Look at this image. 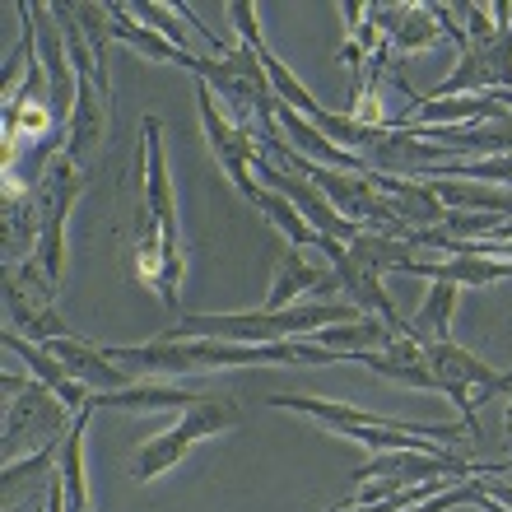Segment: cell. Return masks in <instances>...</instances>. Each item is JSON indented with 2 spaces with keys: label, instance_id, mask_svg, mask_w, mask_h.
Listing matches in <instances>:
<instances>
[{
  "label": "cell",
  "instance_id": "1",
  "mask_svg": "<svg viewBox=\"0 0 512 512\" xmlns=\"http://www.w3.org/2000/svg\"><path fill=\"white\" fill-rule=\"evenodd\" d=\"M108 359L135 364V378H182L210 368H247V364H354V354L322 350L317 340H280V345H238V340H149V345H108Z\"/></svg>",
  "mask_w": 512,
  "mask_h": 512
},
{
  "label": "cell",
  "instance_id": "2",
  "mask_svg": "<svg viewBox=\"0 0 512 512\" xmlns=\"http://www.w3.org/2000/svg\"><path fill=\"white\" fill-rule=\"evenodd\" d=\"M364 312L354 308L350 298H303L294 308L284 312H224V317H205V312H187L177 317V326H168L163 336L168 340H238V345H280V340H303V336H317L326 326H340V322H354Z\"/></svg>",
  "mask_w": 512,
  "mask_h": 512
},
{
  "label": "cell",
  "instance_id": "3",
  "mask_svg": "<svg viewBox=\"0 0 512 512\" xmlns=\"http://www.w3.org/2000/svg\"><path fill=\"white\" fill-rule=\"evenodd\" d=\"M191 75L215 89V98L229 108L233 126H247V131H270V126H275L280 98L270 89V75H266V66H261V52H256V47L233 42V52L219 56V61L196 56Z\"/></svg>",
  "mask_w": 512,
  "mask_h": 512
},
{
  "label": "cell",
  "instance_id": "4",
  "mask_svg": "<svg viewBox=\"0 0 512 512\" xmlns=\"http://www.w3.org/2000/svg\"><path fill=\"white\" fill-rule=\"evenodd\" d=\"M238 424H243V405H238V401H229V396H201L191 410H182V419H177L173 429H163V433H154V438H145V447H140V452H135V461H131L135 485L159 480V475L173 471L177 461L187 457L201 438H215V433L238 429Z\"/></svg>",
  "mask_w": 512,
  "mask_h": 512
},
{
  "label": "cell",
  "instance_id": "5",
  "mask_svg": "<svg viewBox=\"0 0 512 512\" xmlns=\"http://www.w3.org/2000/svg\"><path fill=\"white\" fill-rule=\"evenodd\" d=\"M424 359H429V373H433V382H438V391H443L447 401L457 405L461 419H466L475 433H480V419H475V410H480L489 396L512 391L508 373L489 368L480 354L461 350V345H452V340H429V345H424Z\"/></svg>",
  "mask_w": 512,
  "mask_h": 512
},
{
  "label": "cell",
  "instance_id": "6",
  "mask_svg": "<svg viewBox=\"0 0 512 512\" xmlns=\"http://www.w3.org/2000/svg\"><path fill=\"white\" fill-rule=\"evenodd\" d=\"M80 196H84V168L61 154L38 187L42 233H38V252H33V261H38L42 275L52 280L56 294H61V284H66V229H70V215H75V201H80Z\"/></svg>",
  "mask_w": 512,
  "mask_h": 512
},
{
  "label": "cell",
  "instance_id": "7",
  "mask_svg": "<svg viewBox=\"0 0 512 512\" xmlns=\"http://www.w3.org/2000/svg\"><path fill=\"white\" fill-rule=\"evenodd\" d=\"M196 112H201V131H205V140H210V154H215V163L229 173L233 191H238L243 201L256 205V196H261V182L252 177V163L261 159V140H256V131L233 126L229 112L215 103V89L201 84V80H196Z\"/></svg>",
  "mask_w": 512,
  "mask_h": 512
},
{
  "label": "cell",
  "instance_id": "8",
  "mask_svg": "<svg viewBox=\"0 0 512 512\" xmlns=\"http://www.w3.org/2000/svg\"><path fill=\"white\" fill-rule=\"evenodd\" d=\"M5 312H10V326L33 345H47V340L70 336L66 317L56 312V289L52 280L42 275V266L28 256L24 266L5 270Z\"/></svg>",
  "mask_w": 512,
  "mask_h": 512
},
{
  "label": "cell",
  "instance_id": "9",
  "mask_svg": "<svg viewBox=\"0 0 512 512\" xmlns=\"http://www.w3.org/2000/svg\"><path fill=\"white\" fill-rule=\"evenodd\" d=\"M373 19L387 33L391 52H429L443 38H452L457 47H471L452 5H373Z\"/></svg>",
  "mask_w": 512,
  "mask_h": 512
},
{
  "label": "cell",
  "instance_id": "10",
  "mask_svg": "<svg viewBox=\"0 0 512 512\" xmlns=\"http://www.w3.org/2000/svg\"><path fill=\"white\" fill-rule=\"evenodd\" d=\"M252 173L261 177V187L289 196V201L303 210V219H308L317 233L336 238V243H354V238H359V224H350V219L340 215L336 205H331L322 191H317V182H308L303 173H294V168H280V163L270 159V154H261V159L252 163Z\"/></svg>",
  "mask_w": 512,
  "mask_h": 512
},
{
  "label": "cell",
  "instance_id": "11",
  "mask_svg": "<svg viewBox=\"0 0 512 512\" xmlns=\"http://www.w3.org/2000/svg\"><path fill=\"white\" fill-rule=\"evenodd\" d=\"M28 433V443H52V438H66V401L52 396V391L33 382L24 396L5 401V461H14V447Z\"/></svg>",
  "mask_w": 512,
  "mask_h": 512
},
{
  "label": "cell",
  "instance_id": "12",
  "mask_svg": "<svg viewBox=\"0 0 512 512\" xmlns=\"http://www.w3.org/2000/svg\"><path fill=\"white\" fill-rule=\"evenodd\" d=\"M0 247H5V270L24 266L28 256L38 252V233H42V210H38V191L0 182Z\"/></svg>",
  "mask_w": 512,
  "mask_h": 512
},
{
  "label": "cell",
  "instance_id": "13",
  "mask_svg": "<svg viewBox=\"0 0 512 512\" xmlns=\"http://www.w3.org/2000/svg\"><path fill=\"white\" fill-rule=\"evenodd\" d=\"M401 275L457 284V289H485V284L512 280V261H499V256H475V252H452V256H438V261L410 256V261L401 266Z\"/></svg>",
  "mask_w": 512,
  "mask_h": 512
},
{
  "label": "cell",
  "instance_id": "14",
  "mask_svg": "<svg viewBox=\"0 0 512 512\" xmlns=\"http://www.w3.org/2000/svg\"><path fill=\"white\" fill-rule=\"evenodd\" d=\"M47 350L66 364V373L75 382H84L89 391H122V387H135V373H126V368H117L108 359V350L103 345H94V340H80V336H61V340H47Z\"/></svg>",
  "mask_w": 512,
  "mask_h": 512
},
{
  "label": "cell",
  "instance_id": "15",
  "mask_svg": "<svg viewBox=\"0 0 512 512\" xmlns=\"http://www.w3.org/2000/svg\"><path fill=\"white\" fill-rule=\"evenodd\" d=\"M5 350L19 354V359L28 364V378H38L42 387L52 391V396H61V401H66V410H84V405L94 401V391L84 387V382L70 378L66 364H61L47 345H33V340H24L19 331H5Z\"/></svg>",
  "mask_w": 512,
  "mask_h": 512
},
{
  "label": "cell",
  "instance_id": "16",
  "mask_svg": "<svg viewBox=\"0 0 512 512\" xmlns=\"http://www.w3.org/2000/svg\"><path fill=\"white\" fill-rule=\"evenodd\" d=\"M354 364L373 368L378 378L401 382V387H410V391H438V382H433V373H429V359H424V345L410 336H396L391 345H382V350L354 354Z\"/></svg>",
  "mask_w": 512,
  "mask_h": 512
},
{
  "label": "cell",
  "instance_id": "17",
  "mask_svg": "<svg viewBox=\"0 0 512 512\" xmlns=\"http://www.w3.org/2000/svg\"><path fill=\"white\" fill-rule=\"evenodd\" d=\"M415 182H424L443 201V210L512 219V187H499V182H461V177H415Z\"/></svg>",
  "mask_w": 512,
  "mask_h": 512
},
{
  "label": "cell",
  "instance_id": "18",
  "mask_svg": "<svg viewBox=\"0 0 512 512\" xmlns=\"http://www.w3.org/2000/svg\"><path fill=\"white\" fill-rule=\"evenodd\" d=\"M196 401H201V391L177 387V382L163 378H140L135 387L122 391H94L98 410H191Z\"/></svg>",
  "mask_w": 512,
  "mask_h": 512
},
{
  "label": "cell",
  "instance_id": "19",
  "mask_svg": "<svg viewBox=\"0 0 512 512\" xmlns=\"http://www.w3.org/2000/svg\"><path fill=\"white\" fill-rule=\"evenodd\" d=\"M108 14H112V38L122 42V47H131V52H140L145 61H163V66H182V70L196 66V52H182V47H173L163 33L140 24L122 0H108Z\"/></svg>",
  "mask_w": 512,
  "mask_h": 512
},
{
  "label": "cell",
  "instance_id": "20",
  "mask_svg": "<svg viewBox=\"0 0 512 512\" xmlns=\"http://www.w3.org/2000/svg\"><path fill=\"white\" fill-rule=\"evenodd\" d=\"M94 410H98L94 401L84 405V410H75V419H70V429H66V443H61L56 475L66 485V512H94V503H89V475H84V433H89Z\"/></svg>",
  "mask_w": 512,
  "mask_h": 512
},
{
  "label": "cell",
  "instance_id": "21",
  "mask_svg": "<svg viewBox=\"0 0 512 512\" xmlns=\"http://www.w3.org/2000/svg\"><path fill=\"white\" fill-rule=\"evenodd\" d=\"M61 443L66 438H52V443H42V447H33L28 457H14V461H5V471H0V499H5V512L19 503V489H33L42 480H52L56 475V466H61Z\"/></svg>",
  "mask_w": 512,
  "mask_h": 512
},
{
  "label": "cell",
  "instance_id": "22",
  "mask_svg": "<svg viewBox=\"0 0 512 512\" xmlns=\"http://www.w3.org/2000/svg\"><path fill=\"white\" fill-rule=\"evenodd\" d=\"M457 298H461L457 284L429 280L419 312L405 322V336L419 340V345H429V340H452V312H457Z\"/></svg>",
  "mask_w": 512,
  "mask_h": 512
},
{
  "label": "cell",
  "instance_id": "23",
  "mask_svg": "<svg viewBox=\"0 0 512 512\" xmlns=\"http://www.w3.org/2000/svg\"><path fill=\"white\" fill-rule=\"evenodd\" d=\"M317 340L322 350H336V354H364V350H382V345H391L396 340V331H391L382 317H354V322H340V326H326V331H317Z\"/></svg>",
  "mask_w": 512,
  "mask_h": 512
},
{
  "label": "cell",
  "instance_id": "24",
  "mask_svg": "<svg viewBox=\"0 0 512 512\" xmlns=\"http://www.w3.org/2000/svg\"><path fill=\"white\" fill-rule=\"evenodd\" d=\"M256 210L275 224V229L289 238V247H303V252H322L326 247V233H317L303 219V210H298L289 196H280V191H270V187H261V196H256Z\"/></svg>",
  "mask_w": 512,
  "mask_h": 512
},
{
  "label": "cell",
  "instance_id": "25",
  "mask_svg": "<svg viewBox=\"0 0 512 512\" xmlns=\"http://www.w3.org/2000/svg\"><path fill=\"white\" fill-rule=\"evenodd\" d=\"M350 247V256L359 261L364 270H373V275H382V270H401L405 261H410V252L415 247L401 243V238H391V233H378V229H359V238Z\"/></svg>",
  "mask_w": 512,
  "mask_h": 512
},
{
  "label": "cell",
  "instance_id": "26",
  "mask_svg": "<svg viewBox=\"0 0 512 512\" xmlns=\"http://www.w3.org/2000/svg\"><path fill=\"white\" fill-rule=\"evenodd\" d=\"M70 24L84 33V42L94 47V56L103 61V66H112V14H108V0L103 5H94V0H75V5H66Z\"/></svg>",
  "mask_w": 512,
  "mask_h": 512
},
{
  "label": "cell",
  "instance_id": "27",
  "mask_svg": "<svg viewBox=\"0 0 512 512\" xmlns=\"http://www.w3.org/2000/svg\"><path fill=\"white\" fill-rule=\"evenodd\" d=\"M126 10H131L140 24L154 28V33H163V38L173 42V47H182V52H187V33H182V24H177L182 14H177L173 5H159V0H140V5H126Z\"/></svg>",
  "mask_w": 512,
  "mask_h": 512
},
{
  "label": "cell",
  "instance_id": "28",
  "mask_svg": "<svg viewBox=\"0 0 512 512\" xmlns=\"http://www.w3.org/2000/svg\"><path fill=\"white\" fill-rule=\"evenodd\" d=\"M229 19L238 24V42H247V47H266V38H261V10L256 5H247V0H233L229 5Z\"/></svg>",
  "mask_w": 512,
  "mask_h": 512
},
{
  "label": "cell",
  "instance_id": "29",
  "mask_svg": "<svg viewBox=\"0 0 512 512\" xmlns=\"http://www.w3.org/2000/svg\"><path fill=\"white\" fill-rule=\"evenodd\" d=\"M33 382H38V378H19V373H5V378H0V396H5V401H14V396H24Z\"/></svg>",
  "mask_w": 512,
  "mask_h": 512
},
{
  "label": "cell",
  "instance_id": "30",
  "mask_svg": "<svg viewBox=\"0 0 512 512\" xmlns=\"http://www.w3.org/2000/svg\"><path fill=\"white\" fill-rule=\"evenodd\" d=\"M42 512H66V485H61V475H52V485H47V508Z\"/></svg>",
  "mask_w": 512,
  "mask_h": 512
},
{
  "label": "cell",
  "instance_id": "31",
  "mask_svg": "<svg viewBox=\"0 0 512 512\" xmlns=\"http://www.w3.org/2000/svg\"><path fill=\"white\" fill-rule=\"evenodd\" d=\"M508 447H512V415H508Z\"/></svg>",
  "mask_w": 512,
  "mask_h": 512
},
{
  "label": "cell",
  "instance_id": "32",
  "mask_svg": "<svg viewBox=\"0 0 512 512\" xmlns=\"http://www.w3.org/2000/svg\"><path fill=\"white\" fill-rule=\"evenodd\" d=\"M508 378H512V373H508Z\"/></svg>",
  "mask_w": 512,
  "mask_h": 512
},
{
  "label": "cell",
  "instance_id": "33",
  "mask_svg": "<svg viewBox=\"0 0 512 512\" xmlns=\"http://www.w3.org/2000/svg\"><path fill=\"white\" fill-rule=\"evenodd\" d=\"M508 415H512V410H508Z\"/></svg>",
  "mask_w": 512,
  "mask_h": 512
}]
</instances>
